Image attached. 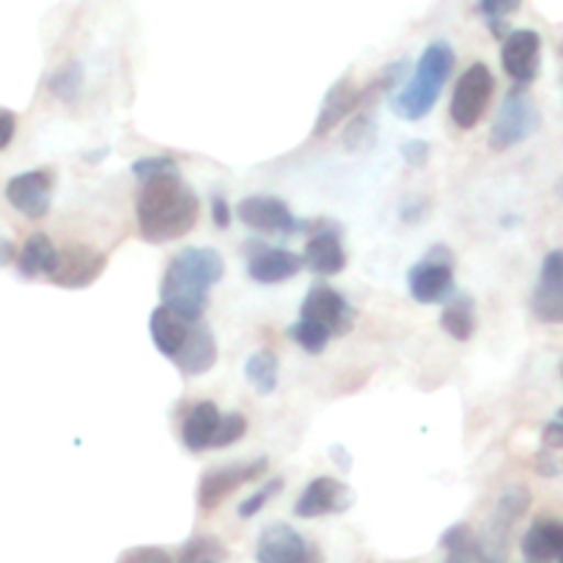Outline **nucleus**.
<instances>
[{"mask_svg": "<svg viewBox=\"0 0 563 563\" xmlns=\"http://www.w3.org/2000/svg\"><path fill=\"white\" fill-rule=\"evenodd\" d=\"M212 223L218 225V229H229L231 225V209H229V201H225V196H212Z\"/></svg>", "mask_w": 563, "mask_h": 563, "instance_id": "nucleus-40", "label": "nucleus"}, {"mask_svg": "<svg viewBox=\"0 0 563 563\" xmlns=\"http://www.w3.org/2000/svg\"><path fill=\"white\" fill-rule=\"evenodd\" d=\"M559 563H563V550H561V555H559Z\"/></svg>", "mask_w": 563, "mask_h": 563, "instance_id": "nucleus-43", "label": "nucleus"}, {"mask_svg": "<svg viewBox=\"0 0 563 563\" xmlns=\"http://www.w3.org/2000/svg\"><path fill=\"white\" fill-rule=\"evenodd\" d=\"M454 69V49L449 42H432L418 58L407 86L396 93L394 113L405 121H421L432 113L445 80Z\"/></svg>", "mask_w": 563, "mask_h": 563, "instance_id": "nucleus-3", "label": "nucleus"}, {"mask_svg": "<svg viewBox=\"0 0 563 563\" xmlns=\"http://www.w3.org/2000/svg\"><path fill=\"white\" fill-rule=\"evenodd\" d=\"M267 473V460L258 456V460H247V462H236V465H223V467H212L201 476V484H198V506L203 511H212L229 498L231 493L242 487V484L258 482V478Z\"/></svg>", "mask_w": 563, "mask_h": 563, "instance_id": "nucleus-7", "label": "nucleus"}, {"mask_svg": "<svg viewBox=\"0 0 563 563\" xmlns=\"http://www.w3.org/2000/svg\"><path fill=\"white\" fill-rule=\"evenodd\" d=\"M542 443L550 451H563V410L555 412L553 421L542 429Z\"/></svg>", "mask_w": 563, "mask_h": 563, "instance_id": "nucleus-38", "label": "nucleus"}, {"mask_svg": "<svg viewBox=\"0 0 563 563\" xmlns=\"http://www.w3.org/2000/svg\"><path fill=\"white\" fill-rule=\"evenodd\" d=\"M473 544H476V533L471 531L467 522H456L451 526L449 531L443 533V548L449 553H471L473 555Z\"/></svg>", "mask_w": 563, "mask_h": 563, "instance_id": "nucleus-33", "label": "nucleus"}, {"mask_svg": "<svg viewBox=\"0 0 563 563\" xmlns=\"http://www.w3.org/2000/svg\"><path fill=\"white\" fill-rule=\"evenodd\" d=\"M522 5V0H482L478 3V9H482L484 20L489 22V27H493L495 36L504 38V27H506V20H509L511 14H517Z\"/></svg>", "mask_w": 563, "mask_h": 563, "instance_id": "nucleus-30", "label": "nucleus"}, {"mask_svg": "<svg viewBox=\"0 0 563 563\" xmlns=\"http://www.w3.org/2000/svg\"><path fill=\"white\" fill-rule=\"evenodd\" d=\"M236 214H240V220L247 229L258 231V234L291 236L297 234V231H311V223L297 220L295 214H291V209L275 196L242 198L240 207H236Z\"/></svg>", "mask_w": 563, "mask_h": 563, "instance_id": "nucleus-8", "label": "nucleus"}, {"mask_svg": "<svg viewBox=\"0 0 563 563\" xmlns=\"http://www.w3.org/2000/svg\"><path fill=\"white\" fill-rule=\"evenodd\" d=\"M14 256H16L14 242L5 240V236H0V267H5V264L14 262Z\"/></svg>", "mask_w": 563, "mask_h": 563, "instance_id": "nucleus-41", "label": "nucleus"}, {"mask_svg": "<svg viewBox=\"0 0 563 563\" xmlns=\"http://www.w3.org/2000/svg\"><path fill=\"white\" fill-rule=\"evenodd\" d=\"M495 93V77L489 71L487 64H471L460 75V82L454 88V97H451V121H454L460 130H473L478 121L484 119L489 108V99Z\"/></svg>", "mask_w": 563, "mask_h": 563, "instance_id": "nucleus-5", "label": "nucleus"}, {"mask_svg": "<svg viewBox=\"0 0 563 563\" xmlns=\"http://www.w3.org/2000/svg\"><path fill=\"white\" fill-rule=\"evenodd\" d=\"M174 363L187 377H201V374L212 372V366L218 363V341H214L212 328L207 322L190 324L185 350L179 352V357Z\"/></svg>", "mask_w": 563, "mask_h": 563, "instance_id": "nucleus-18", "label": "nucleus"}, {"mask_svg": "<svg viewBox=\"0 0 563 563\" xmlns=\"http://www.w3.org/2000/svg\"><path fill=\"white\" fill-rule=\"evenodd\" d=\"M58 251L53 247L47 234H31L22 245L20 256H16V269L22 278H38V275H49L55 267Z\"/></svg>", "mask_w": 563, "mask_h": 563, "instance_id": "nucleus-23", "label": "nucleus"}, {"mask_svg": "<svg viewBox=\"0 0 563 563\" xmlns=\"http://www.w3.org/2000/svg\"><path fill=\"white\" fill-rule=\"evenodd\" d=\"M352 504H355V493H352L344 482L330 476H319L300 493V498H297L295 504V515L302 517V520H313V517L341 515V511L350 509Z\"/></svg>", "mask_w": 563, "mask_h": 563, "instance_id": "nucleus-14", "label": "nucleus"}, {"mask_svg": "<svg viewBox=\"0 0 563 563\" xmlns=\"http://www.w3.org/2000/svg\"><path fill=\"white\" fill-rule=\"evenodd\" d=\"M220 418H223V412L218 410L214 401H198L196 407H190V412L181 421V443L187 445V451L201 454V451L212 449Z\"/></svg>", "mask_w": 563, "mask_h": 563, "instance_id": "nucleus-19", "label": "nucleus"}, {"mask_svg": "<svg viewBox=\"0 0 563 563\" xmlns=\"http://www.w3.org/2000/svg\"><path fill=\"white\" fill-rule=\"evenodd\" d=\"M440 324L445 328V333L454 335L456 341H467L476 333V306H473L471 297H454V300L445 302L443 317Z\"/></svg>", "mask_w": 563, "mask_h": 563, "instance_id": "nucleus-24", "label": "nucleus"}, {"mask_svg": "<svg viewBox=\"0 0 563 563\" xmlns=\"http://www.w3.org/2000/svg\"><path fill=\"white\" fill-rule=\"evenodd\" d=\"M80 88H82V66L77 64V60H71V64H66L64 69H58L53 77H49V91L66 104L77 102Z\"/></svg>", "mask_w": 563, "mask_h": 563, "instance_id": "nucleus-27", "label": "nucleus"}, {"mask_svg": "<svg viewBox=\"0 0 563 563\" xmlns=\"http://www.w3.org/2000/svg\"><path fill=\"white\" fill-rule=\"evenodd\" d=\"M363 99H366V91H357L350 80L335 82L328 91V97H324L322 108H319L313 135H328L330 130H335L352 110L361 108Z\"/></svg>", "mask_w": 563, "mask_h": 563, "instance_id": "nucleus-21", "label": "nucleus"}, {"mask_svg": "<svg viewBox=\"0 0 563 563\" xmlns=\"http://www.w3.org/2000/svg\"><path fill=\"white\" fill-rule=\"evenodd\" d=\"M245 432H247V418L242 416V412H225V416L220 418V427H218V434H214L212 449H229V445H234L236 440L245 438Z\"/></svg>", "mask_w": 563, "mask_h": 563, "instance_id": "nucleus-32", "label": "nucleus"}, {"mask_svg": "<svg viewBox=\"0 0 563 563\" xmlns=\"http://www.w3.org/2000/svg\"><path fill=\"white\" fill-rule=\"evenodd\" d=\"M119 563H174V559H170L168 550L163 548H135L126 550L119 559Z\"/></svg>", "mask_w": 563, "mask_h": 563, "instance_id": "nucleus-34", "label": "nucleus"}, {"mask_svg": "<svg viewBox=\"0 0 563 563\" xmlns=\"http://www.w3.org/2000/svg\"><path fill=\"white\" fill-rule=\"evenodd\" d=\"M561 372H563V368H561Z\"/></svg>", "mask_w": 563, "mask_h": 563, "instance_id": "nucleus-44", "label": "nucleus"}, {"mask_svg": "<svg viewBox=\"0 0 563 563\" xmlns=\"http://www.w3.org/2000/svg\"><path fill=\"white\" fill-rule=\"evenodd\" d=\"M289 335L300 350L308 352V355H319V352L328 346V341L333 339L330 330H324L322 324L317 322H308V319H297V322L289 328Z\"/></svg>", "mask_w": 563, "mask_h": 563, "instance_id": "nucleus-26", "label": "nucleus"}, {"mask_svg": "<svg viewBox=\"0 0 563 563\" xmlns=\"http://www.w3.org/2000/svg\"><path fill=\"white\" fill-rule=\"evenodd\" d=\"M225 559V548L212 537H192L181 548L176 563H220Z\"/></svg>", "mask_w": 563, "mask_h": 563, "instance_id": "nucleus-28", "label": "nucleus"}, {"mask_svg": "<svg viewBox=\"0 0 563 563\" xmlns=\"http://www.w3.org/2000/svg\"><path fill=\"white\" fill-rule=\"evenodd\" d=\"M407 286H410L412 300L423 302V306L449 300L454 295V256L449 247L440 245L427 258H421L407 273Z\"/></svg>", "mask_w": 563, "mask_h": 563, "instance_id": "nucleus-6", "label": "nucleus"}, {"mask_svg": "<svg viewBox=\"0 0 563 563\" xmlns=\"http://www.w3.org/2000/svg\"><path fill=\"white\" fill-rule=\"evenodd\" d=\"M225 262L214 247H181L165 269L159 297L163 306L185 322H201L209 306V289L223 278Z\"/></svg>", "mask_w": 563, "mask_h": 563, "instance_id": "nucleus-1", "label": "nucleus"}, {"mask_svg": "<svg viewBox=\"0 0 563 563\" xmlns=\"http://www.w3.org/2000/svg\"><path fill=\"white\" fill-rule=\"evenodd\" d=\"M245 377L256 394H275V388H278V355L269 350L253 352L245 363Z\"/></svg>", "mask_w": 563, "mask_h": 563, "instance_id": "nucleus-25", "label": "nucleus"}, {"mask_svg": "<svg viewBox=\"0 0 563 563\" xmlns=\"http://www.w3.org/2000/svg\"><path fill=\"white\" fill-rule=\"evenodd\" d=\"M531 308L539 322L563 324V251H553L544 256Z\"/></svg>", "mask_w": 563, "mask_h": 563, "instance_id": "nucleus-15", "label": "nucleus"}, {"mask_svg": "<svg viewBox=\"0 0 563 563\" xmlns=\"http://www.w3.org/2000/svg\"><path fill=\"white\" fill-rule=\"evenodd\" d=\"M302 267H306V258L297 256V253L284 251V247L258 245L256 251L251 253V262H247V275H251L256 284L275 286L295 278Z\"/></svg>", "mask_w": 563, "mask_h": 563, "instance_id": "nucleus-17", "label": "nucleus"}, {"mask_svg": "<svg viewBox=\"0 0 563 563\" xmlns=\"http://www.w3.org/2000/svg\"><path fill=\"white\" fill-rule=\"evenodd\" d=\"M306 267L317 275H339L346 267V251L339 229L328 220L311 225V236L306 242Z\"/></svg>", "mask_w": 563, "mask_h": 563, "instance_id": "nucleus-16", "label": "nucleus"}, {"mask_svg": "<svg viewBox=\"0 0 563 563\" xmlns=\"http://www.w3.org/2000/svg\"><path fill=\"white\" fill-rule=\"evenodd\" d=\"M563 550V522L537 520L522 539V555L528 563H553Z\"/></svg>", "mask_w": 563, "mask_h": 563, "instance_id": "nucleus-22", "label": "nucleus"}, {"mask_svg": "<svg viewBox=\"0 0 563 563\" xmlns=\"http://www.w3.org/2000/svg\"><path fill=\"white\" fill-rule=\"evenodd\" d=\"M500 64L517 86H531L542 69V36L531 27L506 33L504 47H500Z\"/></svg>", "mask_w": 563, "mask_h": 563, "instance_id": "nucleus-11", "label": "nucleus"}, {"mask_svg": "<svg viewBox=\"0 0 563 563\" xmlns=\"http://www.w3.org/2000/svg\"><path fill=\"white\" fill-rule=\"evenodd\" d=\"M300 319L322 324L324 330H330V335H344L355 324V308L328 284H319L302 300Z\"/></svg>", "mask_w": 563, "mask_h": 563, "instance_id": "nucleus-13", "label": "nucleus"}, {"mask_svg": "<svg viewBox=\"0 0 563 563\" xmlns=\"http://www.w3.org/2000/svg\"><path fill=\"white\" fill-rule=\"evenodd\" d=\"M539 124H542V119H539V110L537 104H533L531 93L522 86L511 88L493 121L489 146H493L495 152H509V148L528 141V137L539 130Z\"/></svg>", "mask_w": 563, "mask_h": 563, "instance_id": "nucleus-4", "label": "nucleus"}, {"mask_svg": "<svg viewBox=\"0 0 563 563\" xmlns=\"http://www.w3.org/2000/svg\"><path fill=\"white\" fill-rule=\"evenodd\" d=\"M198 223V196L181 176L146 181L137 196V229L152 245L181 240Z\"/></svg>", "mask_w": 563, "mask_h": 563, "instance_id": "nucleus-2", "label": "nucleus"}, {"mask_svg": "<svg viewBox=\"0 0 563 563\" xmlns=\"http://www.w3.org/2000/svg\"><path fill=\"white\" fill-rule=\"evenodd\" d=\"M14 132H16V115L11 110L0 108V152L14 141Z\"/></svg>", "mask_w": 563, "mask_h": 563, "instance_id": "nucleus-39", "label": "nucleus"}, {"mask_svg": "<svg viewBox=\"0 0 563 563\" xmlns=\"http://www.w3.org/2000/svg\"><path fill=\"white\" fill-rule=\"evenodd\" d=\"M533 467H537L539 476H544V478L563 476V460H561V456H555L550 449H544L542 454H537V462H533Z\"/></svg>", "mask_w": 563, "mask_h": 563, "instance_id": "nucleus-37", "label": "nucleus"}, {"mask_svg": "<svg viewBox=\"0 0 563 563\" xmlns=\"http://www.w3.org/2000/svg\"><path fill=\"white\" fill-rule=\"evenodd\" d=\"M190 324L192 322H185V319H181L179 313L170 311V308L159 306V308H154L152 317H148V333H152L154 346H157L165 357L176 361V357H179V352L185 350V344H187Z\"/></svg>", "mask_w": 563, "mask_h": 563, "instance_id": "nucleus-20", "label": "nucleus"}, {"mask_svg": "<svg viewBox=\"0 0 563 563\" xmlns=\"http://www.w3.org/2000/svg\"><path fill=\"white\" fill-rule=\"evenodd\" d=\"M55 174L49 168L25 170L9 179L5 185V201L25 214L27 220H42L49 212V201H53Z\"/></svg>", "mask_w": 563, "mask_h": 563, "instance_id": "nucleus-12", "label": "nucleus"}, {"mask_svg": "<svg viewBox=\"0 0 563 563\" xmlns=\"http://www.w3.org/2000/svg\"><path fill=\"white\" fill-rule=\"evenodd\" d=\"M445 563H478V561L473 559L471 553H451L449 561H445Z\"/></svg>", "mask_w": 563, "mask_h": 563, "instance_id": "nucleus-42", "label": "nucleus"}, {"mask_svg": "<svg viewBox=\"0 0 563 563\" xmlns=\"http://www.w3.org/2000/svg\"><path fill=\"white\" fill-rule=\"evenodd\" d=\"M280 489H284V478H269V482H264L262 487H258L256 493L251 495V498L242 500L240 509H236V511H240L242 520H251V517H256L258 511H262L264 506H267L269 500H273L275 495L280 493Z\"/></svg>", "mask_w": 563, "mask_h": 563, "instance_id": "nucleus-31", "label": "nucleus"}, {"mask_svg": "<svg viewBox=\"0 0 563 563\" xmlns=\"http://www.w3.org/2000/svg\"><path fill=\"white\" fill-rule=\"evenodd\" d=\"M401 157L410 168H423L429 163V143L427 141H407L401 143Z\"/></svg>", "mask_w": 563, "mask_h": 563, "instance_id": "nucleus-36", "label": "nucleus"}, {"mask_svg": "<svg viewBox=\"0 0 563 563\" xmlns=\"http://www.w3.org/2000/svg\"><path fill=\"white\" fill-rule=\"evenodd\" d=\"M368 130H374L372 119H368V115H357V119L350 124V130H346L344 143L350 148H363L368 141H372V132Z\"/></svg>", "mask_w": 563, "mask_h": 563, "instance_id": "nucleus-35", "label": "nucleus"}, {"mask_svg": "<svg viewBox=\"0 0 563 563\" xmlns=\"http://www.w3.org/2000/svg\"><path fill=\"white\" fill-rule=\"evenodd\" d=\"M258 563H322L317 544L295 531L286 522H273L262 531L256 544Z\"/></svg>", "mask_w": 563, "mask_h": 563, "instance_id": "nucleus-9", "label": "nucleus"}, {"mask_svg": "<svg viewBox=\"0 0 563 563\" xmlns=\"http://www.w3.org/2000/svg\"><path fill=\"white\" fill-rule=\"evenodd\" d=\"M108 267V256L91 245H69L58 251L53 273L47 275L60 289H86Z\"/></svg>", "mask_w": 563, "mask_h": 563, "instance_id": "nucleus-10", "label": "nucleus"}, {"mask_svg": "<svg viewBox=\"0 0 563 563\" xmlns=\"http://www.w3.org/2000/svg\"><path fill=\"white\" fill-rule=\"evenodd\" d=\"M132 174L135 179H141L143 185L154 179H163V176H179V165L174 157H165V154H154V157H141L132 163Z\"/></svg>", "mask_w": 563, "mask_h": 563, "instance_id": "nucleus-29", "label": "nucleus"}]
</instances>
